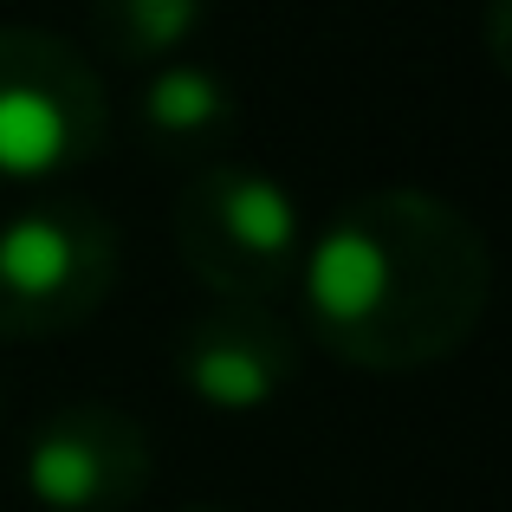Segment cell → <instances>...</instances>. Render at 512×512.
I'll list each match as a JSON object with an SVG mask.
<instances>
[{
    "label": "cell",
    "instance_id": "obj_1",
    "mask_svg": "<svg viewBox=\"0 0 512 512\" xmlns=\"http://www.w3.org/2000/svg\"><path fill=\"white\" fill-rule=\"evenodd\" d=\"M305 331L350 370H435L480 331L493 253L474 214L428 188L350 195L299 253Z\"/></svg>",
    "mask_w": 512,
    "mask_h": 512
},
{
    "label": "cell",
    "instance_id": "obj_2",
    "mask_svg": "<svg viewBox=\"0 0 512 512\" xmlns=\"http://www.w3.org/2000/svg\"><path fill=\"white\" fill-rule=\"evenodd\" d=\"M175 253L227 305H266L299 279L305 221L279 175L201 163L175 201Z\"/></svg>",
    "mask_w": 512,
    "mask_h": 512
},
{
    "label": "cell",
    "instance_id": "obj_3",
    "mask_svg": "<svg viewBox=\"0 0 512 512\" xmlns=\"http://www.w3.org/2000/svg\"><path fill=\"white\" fill-rule=\"evenodd\" d=\"M117 292V227L78 195L26 201L0 221V344L85 331Z\"/></svg>",
    "mask_w": 512,
    "mask_h": 512
},
{
    "label": "cell",
    "instance_id": "obj_4",
    "mask_svg": "<svg viewBox=\"0 0 512 512\" xmlns=\"http://www.w3.org/2000/svg\"><path fill=\"white\" fill-rule=\"evenodd\" d=\"M111 137L104 78L72 39L0 26V182L85 169Z\"/></svg>",
    "mask_w": 512,
    "mask_h": 512
},
{
    "label": "cell",
    "instance_id": "obj_5",
    "mask_svg": "<svg viewBox=\"0 0 512 512\" xmlns=\"http://www.w3.org/2000/svg\"><path fill=\"white\" fill-rule=\"evenodd\" d=\"M156 448L117 402H65L26 441V500L39 512H124L150 487Z\"/></svg>",
    "mask_w": 512,
    "mask_h": 512
},
{
    "label": "cell",
    "instance_id": "obj_6",
    "mask_svg": "<svg viewBox=\"0 0 512 512\" xmlns=\"http://www.w3.org/2000/svg\"><path fill=\"white\" fill-rule=\"evenodd\" d=\"M299 338L266 305H214L175 338V383L214 415H260L299 383Z\"/></svg>",
    "mask_w": 512,
    "mask_h": 512
},
{
    "label": "cell",
    "instance_id": "obj_7",
    "mask_svg": "<svg viewBox=\"0 0 512 512\" xmlns=\"http://www.w3.org/2000/svg\"><path fill=\"white\" fill-rule=\"evenodd\" d=\"M240 124V98L214 65L169 59L137 91V137L163 163H214Z\"/></svg>",
    "mask_w": 512,
    "mask_h": 512
},
{
    "label": "cell",
    "instance_id": "obj_8",
    "mask_svg": "<svg viewBox=\"0 0 512 512\" xmlns=\"http://www.w3.org/2000/svg\"><path fill=\"white\" fill-rule=\"evenodd\" d=\"M91 39L117 65H169L208 26V0H85Z\"/></svg>",
    "mask_w": 512,
    "mask_h": 512
},
{
    "label": "cell",
    "instance_id": "obj_9",
    "mask_svg": "<svg viewBox=\"0 0 512 512\" xmlns=\"http://www.w3.org/2000/svg\"><path fill=\"white\" fill-rule=\"evenodd\" d=\"M195 512H214V506H195Z\"/></svg>",
    "mask_w": 512,
    "mask_h": 512
}]
</instances>
